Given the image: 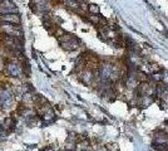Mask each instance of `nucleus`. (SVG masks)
Listing matches in <instances>:
<instances>
[{"label":"nucleus","instance_id":"obj_1","mask_svg":"<svg viewBox=\"0 0 168 151\" xmlns=\"http://www.w3.org/2000/svg\"><path fill=\"white\" fill-rule=\"evenodd\" d=\"M1 19H3V20H5V21L15 23V24L20 23V18H19V15H18V14H13V15H5V16H3Z\"/></svg>","mask_w":168,"mask_h":151},{"label":"nucleus","instance_id":"obj_2","mask_svg":"<svg viewBox=\"0 0 168 151\" xmlns=\"http://www.w3.org/2000/svg\"><path fill=\"white\" fill-rule=\"evenodd\" d=\"M89 11H90V13H97V14H99V8H98V5H95V4L89 5Z\"/></svg>","mask_w":168,"mask_h":151}]
</instances>
